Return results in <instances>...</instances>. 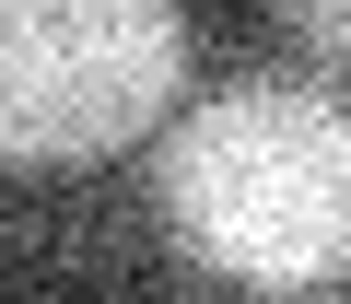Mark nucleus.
<instances>
[{
  "label": "nucleus",
  "instance_id": "obj_1",
  "mask_svg": "<svg viewBox=\"0 0 351 304\" xmlns=\"http://www.w3.org/2000/svg\"><path fill=\"white\" fill-rule=\"evenodd\" d=\"M164 223L199 269L258 292H316L351 269V94L328 82H234L176 117Z\"/></svg>",
  "mask_w": 351,
  "mask_h": 304
},
{
  "label": "nucleus",
  "instance_id": "obj_2",
  "mask_svg": "<svg viewBox=\"0 0 351 304\" xmlns=\"http://www.w3.org/2000/svg\"><path fill=\"white\" fill-rule=\"evenodd\" d=\"M176 71H188V24L176 0H0V164L47 176L129 152Z\"/></svg>",
  "mask_w": 351,
  "mask_h": 304
},
{
  "label": "nucleus",
  "instance_id": "obj_3",
  "mask_svg": "<svg viewBox=\"0 0 351 304\" xmlns=\"http://www.w3.org/2000/svg\"><path fill=\"white\" fill-rule=\"evenodd\" d=\"M281 24H293L316 59H339V71H351V0H281Z\"/></svg>",
  "mask_w": 351,
  "mask_h": 304
},
{
  "label": "nucleus",
  "instance_id": "obj_4",
  "mask_svg": "<svg viewBox=\"0 0 351 304\" xmlns=\"http://www.w3.org/2000/svg\"><path fill=\"white\" fill-rule=\"evenodd\" d=\"M293 304H304V292H293Z\"/></svg>",
  "mask_w": 351,
  "mask_h": 304
}]
</instances>
